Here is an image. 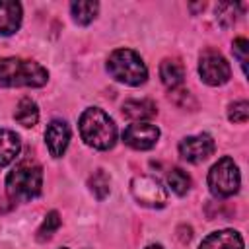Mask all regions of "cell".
<instances>
[{
  "mask_svg": "<svg viewBox=\"0 0 249 249\" xmlns=\"http://www.w3.org/2000/svg\"><path fill=\"white\" fill-rule=\"evenodd\" d=\"M228 119L231 121V123H247V119H249V103L245 101V99H239V101H233V103H230V107H228Z\"/></svg>",
  "mask_w": 249,
  "mask_h": 249,
  "instance_id": "21",
  "label": "cell"
},
{
  "mask_svg": "<svg viewBox=\"0 0 249 249\" xmlns=\"http://www.w3.org/2000/svg\"><path fill=\"white\" fill-rule=\"evenodd\" d=\"M239 185H241V175H239L237 163L231 158L224 156L210 167V171H208V187H210V193L216 198L233 196L239 191Z\"/></svg>",
  "mask_w": 249,
  "mask_h": 249,
  "instance_id": "5",
  "label": "cell"
},
{
  "mask_svg": "<svg viewBox=\"0 0 249 249\" xmlns=\"http://www.w3.org/2000/svg\"><path fill=\"white\" fill-rule=\"evenodd\" d=\"M43 169L35 160H21L6 177V193L14 202H29L41 195Z\"/></svg>",
  "mask_w": 249,
  "mask_h": 249,
  "instance_id": "3",
  "label": "cell"
},
{
  "mask_svg": "<svg viewBox=\"0 0 249 249\" xmlns=\"http://www.w3.org/2000/svg\"><path fill=\"white\" fill-rule=\"evenodd\" d=\"M198 74H200V80L208 86H224L230 80L231 70L228 60L218 51L206 49L200 53V58H198Z\"/></svg>",
  "mask_w": 249,
  "mask_h": 249,
  "instance_id": "7",
  "label": "cell"
},
{
  "mask_svg": "<svg viewBox=\"0 0 249 249\" xmlns=\"http://www.w3.org/2000/svg\"><path fill=\"white\" fill-rule=\"evenodd\" d=\"M167 185L171 187V191H173L175 195L183 196V195H187L189 189H191V177H189L181 167H173V169H169V173H167Z\"/></svg>",
  "mask_w": 249,
  "mask_h": 249,
  "instance_id": "18",
  "label": "cell"
},
{
  "mask_svg": "<svg viewBox=\"0 0 249 249\" xmlns=\"http://www.w3.org/2000/svg\"><path fill=\"white\" fill-rule=\"evenodd\" d=\"M109 175L103 171V169H97V171H93V175L88 179V187H89V191L99 198V200H103L107 195H109Z\"/></svg>",
  "mask_w": 249,
  "mask_h": 249,
  "instance_id": "19",
  "label": "cell"
},
{
  "mask_svg": "<svg viewBox=\"0 0 249 249\" xmlns=\"http://www.w3.org/2000/svg\"><path fill=\"white\" fill-rule=\"evenodd\" d=\"M58 228H60V214H58L56 210H51V212L45 216V220H43V224L39 226V230H37V239H39V241L51 239L53 233H54Z\"/></svg>",
  "mask_w": 249,
  "mask_h": 249,
  "instance_id": "20",
  "label": "cell"
},
{
  "mask_svg": "<svg viewBox=\"0 0 249 249\" xmlns=\"http://www.w3.org/2000/svg\"><path fill=\"white\" fill-rule=\"evenodd\" d=\"M158 107L152 99H128L123 103V115L136 123H146L148 119L156 117Z\"/></svg>",
  "mask_w": 249,
  "mask_h": 249,
  "instance_id": "13",
  "label": "cell"
},
{
  "mask_svg": "<svg viewBox=\"0 0 249 249\" xmlns=\"http://www.w3.org/2000/svg\"><path fill=\"white\" fill-rule=\"evenodd\" d=\"M160 78L167 89H177L185 80V66L177 58H165L160 64Z\"/></svg>",
  "mask_w": 249,
  "mask_h": 249,
  "instance_id": "14",
  "label": "cell"
},
{
  "mask_svg": "<svg viewBox=\"0 0 249 249\" xmlns=\"http://www.w3.org/2000/svg\"><path fill=\"white\" fill-rule=\"evenodd\" d=\"M99 12V4L97 2H72L70 4V14L72 19L78 25H88L93 21V18Z\"/></svg>",
  "mask_w": 249,
  "mask_h": 249,
  "instance_id": "17",
  "label": "cell"
},
{
  "mask_svg": "<svg viewBox=\"0 0 249 249\" xmlns=\"http://www.w3.org/2000/svg\"><path fill=\"white\" fill-rule=\"evenodd\" d=\"M21 4L14 0H0V37L14 35L21 25Z\"/></svg>",
  "mask_w": 249,
  "mask_h": 249,
  "instance_id": "11",
  "label": "cell"
},
{
  "mask_svg": "<svg viewBox=\"0 0 249 249\" xmlns=\"http://www.w3.org/2000/svg\"><path fill=\"white\" fill-rule=\"evenodd\" d=\"M47 80V68L35 60L19 56L0 58V88H41Z\"/></svg>",
  "mask_w": 249,
  "mask_h": 249,
  "instance_id": "1",
  "label": "cell"
},
{
  "mask_svg": "<svg viewBox=\"0 0 249 249\" xmlns=\"http://www.w3.org/2000/svg\"><path fill=\"white\" fill-rule=\"evenodd\" d=\"M130 193L134 200L148 208H163L167 204V191L165 187L150 175H136L130 181Z\"/></svg>",
  "mask_w": 249,
  "mask_h": 249,
  "instance_id": "6",
  "label": "cell"
},
{
  "mask_svg": "<svg viewBox=\"0 0 249 249\" xmlns=\"http://www.w3.org/2000/svg\"><path fill=\"white\" fill-rule=\"evenodd\" d=\"M160 138V128L152 123H132L123 130V142L134 150H150Z\"/></svg>",
  "mask_w": 249,
  "mask_h": 249,
  "instance_id": "9",
  "label": "cell"
},
{
  "mask_svg": "<svg viewBox=\"0 0 249 249\" xmlns=\"http://www.w3.org/2000/svg\"><path fill=\"white\" fill-rule=\"evenodd\" d=\"M45 142H47V148L51 152L53 158H60L66 148H68V142H70V128L64 121L60 119H54L47 124L45 128Z\"/></svg>",
  "mask_w": 249,
  "mask_h": 249,
  "instance_id": "10",
  "label": "cell"
},
{
  "mask_svg": "<svg viewBox=\"0 0 249 249\" xmlns=\"http://www.w3.org/2000/svg\"><path fill=\"white\" fill-rule=\"evenodd\" d=\"M60 249H68V247H60Z\"/></svg>",
  "mask_w": 249,
  "mask_h": 249,
  "instance_id": "24",
  "label": "cell"
},
{
  "mask_svg": "<svg viewBox=\"0 0 249 249\" xmlns=\"http://www.w3.org/2000/svg\"><path fill=\"white\" fill-rule=\"evenodd\" d=\"M107 72L121 84L140 86L148 80V68L142 56L132 49H117L107 58Z\"/></svg>",
  "mask_w": 249,
  "mask_h": 249,
  "instance_id": "4",
  "label": "cell"
},
{
  "mask_svg": "<svg viewBox=\"0 0 249 249\" xmlns=\"http://www.w3.org/2000/svg\"><path fill=\"white\" fill-rule=\"evenodd\" d=\"M198 249H243V237L235 230H218L208 233Z\"/></svg>",
  "mask_w": 249,
  "mask_h": 249,
  "instance_id": "12",
  "label": "cell"
},
{
  "mask_svg": "<svg viewBox=\"0 0 249 249\" xmlns=\"http://www.w3.org/2000/svg\"><path fill=\"white\" fill-rule=\"evenodd\" d=\"M14 119H16L21 126H25V128L35 126L37 121H39V107H37V103H35L31 97L19 99V103H18V107H16V111H14Z\"/></svg>",
  "mask_w": 249,
  "mask_h": 249,
  "instance_id": "16",
  "label": "cell"
},
{
  "mask_svg": "<svg viewBox=\"0 0 249 249\" xmlns=\"http://www.w3.org/2000/svg\"><path fill=\"white\" fill-rule=\"evenodd\" d=\"M216 150L214 138L206 132L195 134V136H185L179 142V154L185 161L189 163H200L204 160H208Z\"/></svg>",
  "mask_w": 249,
  "mask_h": 249,
  "instance_id": "8",
  "label": "cell"
},
{
  "mask_svg": "<svg viewBox=\"0 0 249 249\" xmlns=\"http://www.w3.org/2000/svg\"><path fill=\"white\" fill-rule=\"evenodd\" d=\"M21 150L19 136L10 128H0V167L12 163Z\"/></svg>",
  "mask_w": 249,
  "mask_h": 249,
  "instance_id": "15",
  "label": "cell"
},
{
  "mask_svg": "<svg viewBox=\"0 0 249 249\" xmlns=\"http://www.w3.org/2000/svg\"><path fill=\"white\" fill-rule=\"evenodd\" d=\"M80 136L95 150H111L117 142V126L113 119L99 107H88L80 115Z\"/></svg>",
  "mask_w": 249,
  "mask_h": 249,
  "instance_id": "2",
  "label": "cell"
},
{
  "mask_svg": "<svg viewBox=\"0 0 249 249\" xmlns=\"http://www.w3.org/2000/svg\"><path fill=\"white\" fill-rule=\"evenodd\" d=\"M146 249H163V247H161V245H148Z\"/></svg>",
  "mask_w": 249,
  "mask_h": 249,
  "instance_id": "23",
  "label": "cell"
},
{
  "mask_svg": "<svg viewBox=\"0 0 249 249\" xmlns=\"http://www.w3.org/2000/svg\"><path fill=\"white\" fill-rule=\"evenodd\" d=\"M231 51H233V56L237 58V62L241 64L243 74H247V54H249V43H247V39H245V37L233 39Z\"/></svg>",
  "mask_w": 249,
  "mask_h": 249,
  "instance_id": "22",
  "label": "cell"
}]
</instances>
